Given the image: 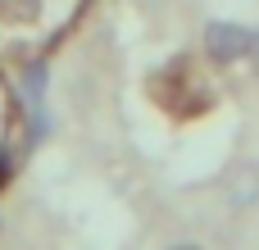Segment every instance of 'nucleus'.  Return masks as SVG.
Wrapping results in <instances>:
<instances>
[{
    "label": "nucleus",
    "instance_id": "obj_1",
    "mask_svg": "<svg viewBox=\"0 0 259 250\" xmlns=\"http://www.w3.org/2000/svg\"><path fill=\"white\" fill-rule=\"evenodd\" d=\"M250 36H255V27L232 23V18H214L205 27V55L214 64H237V59L250 55Z\"/></svg>",
    "mask_w": 259,
    "mask_h": 250
},
{
    "label": "nucleus",
    "instance_id": "obj_2",
    "mask_svg": "<svg viewBox=\"0 0 259 250\" xmlns=\"http://www.w3.org/2000/svg\"><path fill=\"white\" fill-rule=\"evenodd\" d=\"M46 82H50V68L41 59H32L23 68V109H27V141H41L46 132Z\"/></svg>",
    "mask_w": 259,
    "mask_h": 250
},
{
    "label": "nucleus",
    "instance_id": "obj_3",
    "mask_svg": "<svg viewBox=\"0 0 259 250\" xmlns=\"http://www.w3.org/2000/svg\"><path fill=\"white\" fill-rule=\"evenodd\" d=\"M228 196H232V205H237V210H250V205L259 200V178H250V173H241V187H232Z\"/></svg>",
    "mask_w": 259,
    "mask_h": 250
},
{
    "label": "nucleus",
    "instance_id": "obj_4",
    "mask_svg": "<svg viewBox=\"0 0 259 250\" xmlns=\"http://www.w3.org/2000/svg\"><path fill=\"white\" fill-rule=\"evenodd\" d=\"M9 169H14V164H9V155H5V150H0V187H5V182H9Z\"/></svg>",
    "mask_w": 259,
    "mask_h": 250
},
{
    "label": "nucleus",
    "instance_id": "obj_5",
    "mask_svg": "<svg viewBox=\"0 0 259 250\" xmlns=\"http://www.w3.org/2000/svg\"><path fill=\"white\" fill-rule=\"evenodd\" d=\"M164 250H205L200 241H173V246H164Z\"/></svg>",
    "mask_w": 259,
    "mask_h": 250
},
{
    "label": "nucleus",
    "instance_id": "obj_6",
    "mask_svg": "<svg viewBox=\"0 0 259 250\" xmlns=\"http://www.w3.org/2000/svg\"><path fill=\"white\" fill-rule=\"evenodd\" d=\"M250 59H255V73H259V27H255V36H250Z\"/></svg>",
    "mask_w": 259,
    "mask_h": 250
}]
</instances>
